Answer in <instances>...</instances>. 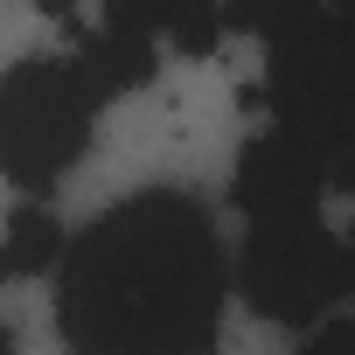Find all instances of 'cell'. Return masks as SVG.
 Listing matches in <instances>:
<instances>
[{
    "mask_svg": "<svg viewBox=\"0 0 355 355\" xmlns=\"http://www.w3.org/2000/svg\"><path fill=\"white\" fill-rule=\"evenodd\" d=\"M237 293L286 327H320L355 300V237H341L320 209L251 223L244 251L230 258Z\"/></svg>",
    "mask_w": 355,
    "mask_h": 355,
    "instance_id": "3957f363",
    "label": "cell"
},
{
    "mask_svg": "<svg viewBox=\"0 0 355 355\" xmlns=\"http://www.w3.org/2000/svg\"><path fill=\"white\" fill-rule=\"evenodd\" d=\"M63 223L49 202H15L8 223H0V286H21L35 272H56L63 265Z\"/></svg>",
    "mask_w": 355,
    "mask_h": 355,
    "instance_id": "5b68a950",
    "label": "cell"
},
{
    "mask_svg": "<svg viewBox=\"0 0 355 355\" xmlns=\"http://www.w3.org/2000/svg\"><path fill=\"white\" fill-rule=\"evenodd\" d=\"M0 355H21V348H15V334H8V320H0Z\"/></svg>",
    "mask_w": 355,
    "mask_h": 355,
    "instance_id": "52a82bcc",
    "label": "cell"
},
{
    "mask_svg": "<svg viewBox=\"0 0 355 355\" xmlns=\"http://www.w3.org/2000/svg\"><path fill=\"white\" fill-rule=\"evenodd\" d=\"M230 251L189 189L119 196L56 265L70 355H209L230 306Z\"/></svg>",
    "mask_w": 355,
    "mask_h": 355,
    "instance_id": "6da1fadb",
    "label": "cell"
},
{
    "mask_svg": "<svg viewBox=\"0 0 355 355\" xmlns=\"http://www.w3.org/2000/svg\"><path fill=\"white\" fill-rule=\"evenodd\" d=\"M28 8H35V15H49V21H70L84 0H28Z\"/></svg>",
    "mask_w": 355,
    "mask_h": 355,
    "instance_id": "8992f818",
    "label": "cell"
},
{
    "mask_svg": "<svg viewBox=\"0 0 355 355\" xmlns=\"http://www.w3.org/2000/svg\"><path fill=\"white\" fill-rule=\"evenodd\" d=\"M98 112L105 84L84 70V56H21L0 77V174L42 202L91 146Z\"/></svg>",
    "mask_w": 355,
    "mask_h": 355,
    "instance_id": "7a4b0ae2",
    "label": "cell"
},
{
    "mask_svg": "<svg viewBox=\"0 0 355 355\" xmlns=\"http://www.w3.org/2000/svg\"><path fill=\"white\" fill-rule=\"evenodd\" d=\"M230 189H237V209H244L251 223H272V216H313L320 196H327L313 153H306L293 132H279V125H265V132L244 139V160H237V182H230Z\"/></svg>",
    "mask_w": 355,
    "mask_h": 355,
    "instance_id": "277c9868",
    "label": "cell"
}]
</instances>
